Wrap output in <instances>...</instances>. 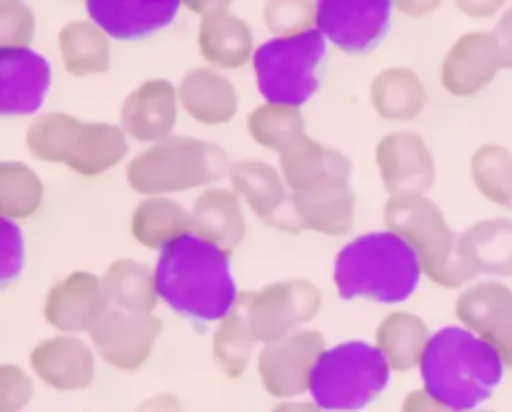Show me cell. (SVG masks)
Wrapping results in <instances>:
<instances>
[{"label": "cell", "mask_w": 512, "mask_h": 412, "mask_svg": "<svg viewBox=\"0 0 512 412\" xmlns=\"http://www.w3.org/2000/svg\"><path fill=\"white\" fill-rule=\"evenodd\" d=\"M133 412H183V403L173 393H155L145 398Z\"/></svg>", "instance_id": "obj_44"}, {"label": "cell", "mask_w": 512, "mask_h": 412, "mask_svg": "<svg viewBox=\"0 0 512 412\" xmlns=\"http://www.w3.org/2000/svg\"><path fill=\"white\" fill-rule=\"evenodd\" d=\"M228 170V153L218 143L173 135L135 155L128 163L125 178L135 193L155 198L213 185L228 175Z\"/></svg>", "instance_id": "obj_4"}, {"label": "cell", "mask_w": 512, "mask_h": 412, "mask_svg": "<svg viewBox=\"0 0 512 412\" xmlns=\"http://www.w3.org/2000/svg\"><path fill=\"white\" fill-rule=\"evenodd\" d=\"M418 368L425 393L455 412L478 410L488 403L505 373L500 355L463 325L438 330Z\"/></svg>", "instance_id": "obj_2"}, {"label": "cell", "mask_w": 512, "mask_h": 412, "mask_svg": "<svg viewBox=\"0 0 512 412\" xmlns=\"http://www.w3.org/2000/svg\"><path fill=\"white\" fill-rule=\"evenodd\" d=\"M383 218L385 230L400 235L418 253L423 275L435 285L458 290L475 280L458 253V235L428 195L388 198Z\"/></svg>", "instance_id": "obj_5"}, {"label": "cell", "mask_w": 512, "mask_h": 412, "mask_svg": "<svg viewBox=\"0 0 512 412\" xmlns=\"http://www.w3.org/2000/svg\"><path fill=\"white\" fill-rule=\"evenodd\" d=\"M458 253L473 278H512V220L488 218L458 235Z\"/></svg>", "instance_id": "obj_24"}, {"label": "cell", "mask_w": 512, "mask_h": 412, "mask_svg": "<svg viewBox=\"0 0 512 412\" xmlns=\"http://www.w3.org/2000/svg\"><path fill=\"white\" fill-rule=\"evenodd\" d=\"M495 40H498L500 48V60H503V68L512 70V5L503 13V18L498 20L493 30Z\"/></svg>", "instance_id": "obj_42"}, {"label": "cell", "mask_w": 512, "mask_h": 412, "mask_svg": "<svg viewBox=\"0 0 512 412\" xmlns=\"http://www.w3.org/2000/svg\"><path fill=\"white\" fill-rule=\"evenodd\" d=\"M200 55L215 70H238L253 63L255 43L253 30L243 18L233 15L230 10L200 18L198 28Z\"/></svg>", "instance_id": "obj_25"}, {"label": "cell", "mask_w": 512, "mask_h": 412, "mask_svg": "<svg viewBox=\"0 0 512 412\" xmlns=\"http://www.w3.org/2000/svg\"><path fill=\"white\" fill-rule=\"evenodd\" d=\"M428 88L423 78L410 68H385L370 83V105L390 123H408L425 110Z\"/></svg>", "instance_id": "obj_26"}, {"label": "cell", "mask_w": 512, "mask_h": 412, "mask_svg": "<svg viewBox=\"0 0 512 412\" xmlns=\"http://www.w3.org/2000/svg\"><path fill=\"white\" fill-rule=\"evenodd\" d=\"M503 70L498 40L493 30H470L460 35L440 65L443 88L455 98H470L488 88Z\"/></svg>", "instance_id": "obj_16"}, {"label": "cell", "mask_w": 512, "mask_h": 412, "mask_svg": "<svg viewBox=\"0 0 512 412\" xmlns=\"http://www.w3.org/2000/svg\"><path fill=\"white\" fill-rule=\"evenodd\" d=\"M278 155L280 175L290 193H308L328 183H350L353 175V163L340 150L325 148L310 135H300Z\"/></svg>", "instance_id": "obj_21"}, {"label": "cell", "mask_w": 512, "mask_h": 412, "mask_svg": "<svg viewBox=\"0 0 512 412\" xmlns=\"http://www.w3.org/2000/svg\"><path fill=\"white\" fill-rule=\"evenodd\" d=\"M455 315L500 355L505 368H512V288L500 280H480L460 293Z\"/></svg>", "instance_id": "obj_13"}, {"label": "cell", "mask_w": 512, "mask_h": 412, "mask_svg": "<svg viewBox=\"0 0 512 412\" xmlns=\"http://www.w3.org/2000/svg\"><path fill=\"white\" fill-rule=\"evenodd\" d=\"M393 20L388 0H320L315 28L348 55H368L385 40Z\"/></svg>", "instance_id": "obj_10"}, {"label": "cell", "mask_w": 512, "mask_h": 412, "mask_svg": "<svg viewBox=\"0 0 512 412\" xmlns=\"http://www.w3.org/2000/svg\"><path fill=\"white\" fill-rule=\"evenodd\" d=\"M390 365L375 345L363 340L325 348L313 368V403L325 412H358L383 395L390 383Z\"/></svg>", "instance_id": "obj_6"}, {"label": "cell", "mask_w": 512, "mask_h": 412, "mask_svg": "<svg viewBox=\"0 0 512 412\" xmlns=\"http://www.w3.org/2000/svg\"><path fill=\"white\" fill-rule=\"evenodd\" d=\"M50 83L53 68L45 55L33 48L0 50V118L38 113Z\"/></svg>", "instance_id": "obj_17"}, {"label": "cell", "mask_w": 512, "mask_h": 412, "mask_svg": "<svg viewBox=\"0 0 512 412\" xmlns=\"http://www.w3.org/2000/svg\"><path fill=\"white\" fill-rule=\"evenodd\" d=\"M470 180L485 200L512 210V153L505 145H480L470 158Z\"/></svg>", "instance_id": "obj_35"}, {"label": "cell", "mask_w": 512, "mask_h": 412, "mask_svg": "<svg viewBox=\"0 0 512 412\" xmlns=\"http://www.w3.org/2000/svg\"><path fill=\"white\" fill-rule=\"evenodd\" d=\"M458 8L473 15V18H490V15L503 8V3H458Z\"/></svg>", "instance_id": "obj_45"}, {"label": "cell", "mask_w": 512, "mask_h": 412, "mask_svg": "<svg viewBox=\"0 0 512 412\" xmlns=\"http://www.w3.org/2000/svg\"><path fill=\"white\" fill-rule=\"evenodd\" d=\"M110 310V298L105 293L103 278L75 270L50 285L43 303V318L50 328L63 335L90 333Z\"/></svg>", "instance_id": "obj_14"}, {"label": "cell", "mask_w": 512, "mask_h": 412, "mask_svg": "<svg viewBox=\"0 0 512 412\" xmlns=\"http://www.w3.org/2000/svg\"><path fill=\"white\" fill-rule=\"evenodd\" d=\"M228 178L230 190L265 223H270L288 205L290 190L285 185L283 175L273 165L263 163V160L230 163Z\"/></svg>", "instance_id": "obj_27"}, {"label": "cell", "mask_w": 512, "mask_h": 412, "mask_svg": "<svg viewBox=\"0 0 512 412\" xmlns=\"http://www.w3.org/2000/svg\"><path fill=\"white\" fill-rule=\"evenodd\" d=\"M250 290H243L235 308L225 315L213 333V360L230 380L243 378L253 360L255 333L250 325Z\"/></svg>", "instance_id": "obj_29"}, {"label": "cell", "mask_w": 512, "mask_h": 412, "mask_svg": "<svg viewBox=\"0 0 512 412\" xmlns=\"http://www.w3.org/2000/svg\"><path fill=\"white\" fill-rule=\"evenodd\" d=\"M178 105V88L170 80H145L125 98L120 108V128L138 143H163L173 138Z\"/></svg>", "instance_id": "obj_18"}, {"label": "cell", "mask_w": 512, "mask_h": 412, "mask_svg": "<svg viewBox=\"0 0 512 412\" xmlns=\"http://www.w3.org/2000/svg\"><path fill=\"white\" fill-rule=\"evenodd\" d=\"M185 8L195 10L200 18H208V15L220 13V10H230V3H225V0H223V3H205V0H198V3H193V0H190V3H185Z\"/></svg>", "instance_id": "obj_46"}, {"label": "cell", "mask_w": 512, "mask_h": 412, "mask_svg": "<svg viewBox=\"0 0 512 412\" xmlns=\"http://www.w3.org/2000/svg\"><path fill=\"white\" fill-rule=\"evenodd\" d=\"M328 40L318 28L290 38H270L253 53L255 83L265 103L300 108L320 88Z\"/></svg>", "instance_id": "obj_7"}, {"label": "cell", "mask_w": 512, "mask_h": 412, "mask_svg": "<svg viewBox=\"0 0 512 412\" xmlns=\"http://www.w3.org/2000/svg\"><path fill=\"white\" fill-rule=\"evenodd\" d=\"M248 133L260 148L285 150L293 140L305 135V120L300 108L290 105L263 103L250 110L248 115Z\"/></svg>", "instance_id": "obj_37"}, {"label": "cell", "mask_w": 512, "mask_h": 412, "mask_svg": "<svg viewBox=\"0 0 512 412\" xmlns=\"http://www.w3.org/2000/svg\"><path fill=\"white\" fill-rule=\"evenodd\" d=\"M25 268V238L15 220L0 215V288H8Z\"/></svg>", "instance_id": "obj_40"}, {"label": "cell", "mask_w": 512, "mask_h": 412, "mask_svg": "<svg viewBox=\"0 0 512 412\" xmlns=\"http://www.w3.org/2000/svg\"><path fill=\"white\" fill-rule=\"evenodd\" d=\"M403 412H455V410H450L448 405L430 398L425 390H413V393H408V398L403 400Z\"/></svg>", "instance_id": "obj_43"}, {"label": "cell", "mask_w": 512, "mask_h": 412, "mask_svg": "<svg viewBox=\"0 0 512 412\" xmlns=\"http://www.w3.org/2000/svg\"><path fill=\"white\" fill-rule=\"evenodd\" d=\"M430 330L423 318L413 313H390L375 330V348L388 360L395 373H410L423 360L430 343Z\"/></svg>", "instance_id": "obj_30"}, {"label": "cell", "mask_w": 512, "mask_h": 412, "mask_svg": "<svg viewBox=\"0 0 512 412\" xmlns=\"http://www.w3.org/2000/svg\"><path fill=\"white\" fill-rule=\"evenodd\" d=\"M320 308L323 290L310 280L293 278L265 285L258 293H250L248 303L255 340L263 345L275 343L318 318Z\"/></svg>", "instance_id": "obj_8"}, {"label": "cell", "mask_w": 512, "mask_h": 412, "mask_svg": "<svg viewBox=\"0 0 512 412\" xmlns=\"http://www.w3.org/2000/svg\"><path fill=\"white\" fill-rule=\"evenodd\" d=\"M380 180L390 198L425 195L435 185V160L428 143L413 130L388 133L375 148Z\"/></svg>", "instance_id": "obj_15"}, {"label": "cell", "mask_w": 512, "mask_h": 412, "mask_svg": "<svg viewBox=\"0 0 512 412\" xmlns=\"http://www.w3.org/2000/svg\"><path fill=\"white\" fill-rule=\"evenodd\" d=\"M160 333H163V320L158 315L110 308L90 330V345L110 368L133 373L148 363Z\"/></svg>", "instance_id": "obj_11"}, {"label": "cell", "mask_w": 512, "mask_h": 412, "mask_svg": "<svg viewBox=\"0 0 512 412\" xmlns=\"http://www.w3.org/2000/svg\"><path fill=\"white\" fill-rule=\"evenodd\" d=\"M185 233H190V213L168 195L140 200L130 215V235L143 248L160 250Z\"/></svg>", "instance_id": "obj_31"}, {"label": "cell", "mask_w": 512, "mask_h": 412, "mask_svg": "<svg viewBox=\"0 0 512 412\" xmlns=\"http://www.w3.org/2000/svg\"><path fill=\"white\" fill-rule=\"evenodd\" d=\"M270 412H325L315 403H300V400H280Z\"/></svg>", "instance_id": "obj_47"}, {"label": "cell", "mask_w": 512, "mask_h": 412, "mask_svg": "<svg viewBox=\"0 0 512 412\" xmlns=\"http://www.w3.org/2000/svg\"><path fill=\"white\" fill-rule=\"evenodd\" d=\"M105 293L110 305L128 313H155L158 308V285L155 268L133 258H118L108 265L103 275Z\"/></svg>", "instance_id": "obj_33"}, {"label": "cell", "mask_w": 512, "mask_h": 412, "mask_svg": "<svg viewBox=\"0 0 512 412\" xmlns=\"http://www.w3.org/2000/svg\"><path fill=\"white\" fill-rule=\"evenodd\" d=\"M470 412H493V410H470Z\"/></svg>", "instance_id": "obj_49"}, {"label": "cell", "mask_w": 512, "mask_h": 412, "mask_svg": "<svg viewBox=\"0 0 512 412\" xmlns=\"http://www.w3.org/2000/svg\"><path fill=\"white\" fill-rule=\"evenodd\" d=\"M355 193L350 183H328L308 193H290L288 210H280L268 225L285 233H313L338 238L353 230L355 223Z\"/></svg>", "instance_id": "obj_12"}, {"label": "cell", "mask_w": 512, "mask_h": 412, "mask_svg": "<svg viewBox=\"0 0 512 412\" xmlns=\"http://www.w3.org/2000/svg\"><path fill=\"white\" fill-rule=\"evenodd\" d=\"M190 233L233 255L248 233L243 200L230 188H208L190 210Z\"/></svg>", "instance_id": "obj_22"}, {"label": "cell", "mask_w": 512, "mask_h": 412, "mask_svg": "<svg viewBox=\"0 0 512 412\" xmlns=\"http://www.w3.org/2000/svg\"><path fill=\"white\" fill-rule=\"evenodd\" d=\"M325 348V335L305 328L263 345L258 373L265 393L275 400H295L308 393L313 368Z\"/></svg>", "instance_id": "obj_9"}, {"label": "cell", "mask_w": 512, "mask_h": 412, "mask_svg": "<svg viewBox=\"0 0 512 412\" xmlns=\"http://www.w3.org/2000/svg\"><path fill=\"white\" fill-rule=\"evenodd\" d=\"M125 155H128V135L120 125L83 123L65 165L83 178H95L113 170Z\"/></svg>", "instance_id": "obj_28"}, {"label": "cell", "mask_w": 512, "mask_h": 412, "mask_svg": "<svg viewBox=\"0 0 512 412\" xmlns=\"http://www.w3.org/2000/svg\"><path fill=\"white\" fill-rule=\"evenodd\" d=\"M60 58L75 78L103 75L110 70V38L93 20H70L58 33Z\"/></svg>", "instance_id": "obj_32"}, {"label": "cell", "mask_w": 512, "mask_h": 412, "mask_svg": "<svg viewBox=\"0 0 512 412\" xmlns=\"http://www.w3.org/2000/svg\"><path fill=\"white\" fill-rule=\"evenodd\" d=\"M35 38V13L20 0H0V50L30 48Z\"/></svg>", "instance_id": "obj_39"}, {"label": "cell", "mask_w": 512, "mask_h": 412, "mask_svg": "<svg viewBox=\"0 0 512 412\" xmlns=\"http://www.w3.org/2000/svg\"><path fill=\"white\" fill-rule=\"evenodd\" d=\"M30 370L58 393H78L95 380V350L78 335H55L35 345Z\"/></svg>", "instance_id": "obj_19"}, {"label": "cell", "mask_w": 512, "mask_h": 412, "mask_svg": "<svg viewBox=\"0 0 512 412\" xmlns=\"http://www.w3.org/2000/svg\"><path fill=\"white\" fill-rule=\"evenodd\" d=\"M420 278L418 253L390 230L358 235L333 265V283L343 300L398 305L413 298Z\"/></svg>", "instance_id": "obj_3"}, {"label": "cell", "mask_w": 512, "mask_h": 412, "mask_svg": "<svg viewBox=\"0 0 512 412\" xmlns=\"http://www.w3.org/2000/svg\"><path fill=\"white\" fill-rule=\"evenodd\" d=\"M318 3L310 0H278L265 5V25L275 38H290V35L308 33L315 28Z\"/></svg>", "instance_id": "obj_38"}, {"label": "cell", "mask_w": 512, "mask_h": 412, "mask_svg": "<svg viewBox=\"0 0 512 412\" xmlns=\"http://www.w3.org/2000/svg\"><path fill=\"white\" fill-rule=\"evenodd\" d=\"M83 120L68 113H43L28 125L25 145L43 163H68Z\"/></svg>", "instance_id": "obj_36"}, {"label": "cell", "mask_w": 512, "mask_h": 412, "mask_svg": "<svg viewBox=\"0 0 512 412\" xmlns=\"http://www.w3.org/2000/svg\"><path fill=\"white\" fill-rule=\"evenodd\" d=\"M178 0H88V15L108 38L143 40L168 28L180 10Z\"/></svg>", "instance_id": "obj_20"}, {"label": "cell", "mask_w": 512, "mask_h": 412, "mask_svg": "<svg viewBox=\"0 0 512 412\" xmlns=\"http://www.w3.org/2000/svg\"><path fill=\"white\" fill-rule=\"evenodd\" d=\"M155 285L173 313L195 323H220L240 298L230 253L193 233L158 250Z\"/></svg>", "instance_id": "obj_1"}, {"label": "cell", "mask_w": 512, "mask_h": 412, "mask_svg": "<svg viewBox=\"0 0 512 412\" xmlns=\"http://www.w3.org/2000/svg\"><path fill=\"white\" fill-rule=\"evenodd\" d=\"M45 185L30 165L18 160H0V215L10 220H28L40 210Z\"/></svg>", "instance_id": "obj_34"}, {"label": "cell", "mask_w": 512, "mask_h": 412, "mask_svg": "<svg viewBox=\"0 0 512 412\" xmlns=\"http://www.w3.org/2000/svg\"><path fill=\"white\" fill-rule=\"evenodd\" d=\"M178 103L195 123L225 125L238 113V90L215 68H193L180 80Z\"/></svg>", "instance_id": "obj_23"}, {"label": "cell", "mask_w": 512, "mask_h": 412, "mask_svg": "<svg viewBox=\"0 0 512 412\" xmlns=\"http://www.w3.org/2000/svg\"><path fill=\"white\" fill-rule=\"evenodd\" d=\"M440 3H420V5H415V3H398V8L400 10H408V15H425V10H435L438 8Z\"/></svg>", "instance_id": "obj_48"}, {"label": "cell", "mask_w": 512, "mask_h": 412, "mask_svg": "<svg viewBox=\"0 0 512 412\" xmlns=\"http://www.w3.org/2000/svg\"><path fill=\"white\" fill-rule=\"evenodd\" d=\"M33 393V378L20 365H0V412H23Z\"/></svg>", "instance_id": "obj_41"}]
</instances>
